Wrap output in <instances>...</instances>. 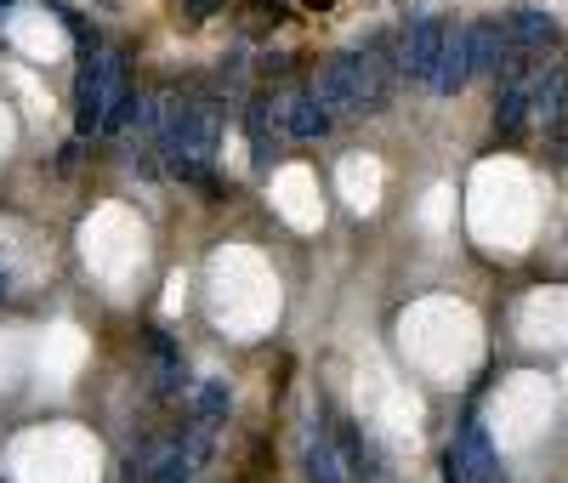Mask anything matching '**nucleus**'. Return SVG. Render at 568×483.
<instances>
[{
	"label": "nucleus",
	"instance_id": "obj_7",
	"mask_svg": "<svg viewBox=\"0 0 568 483\" xmlns=\"http://www.w3.org/2000/svg\"><path fill=\"white\" fill-rule=\"evenodd\" d=\"M471 80V40H466V29H449V40H444V63H438V80H433V91L438 97H455V91H466Z\"/></svg>",
	"mask_w": 568,
	"mask_h": 483
},
{
	"label": "nucleus",
	"instance_id": "obj_12",
	"mask_svg": "<svg viewBox=\"0 0 568 483\" xmlns=\"http://www.w3.org/2000/svg\"><path fill=\"white\" fill-rule=\"evenodd\" d=\"M154 353H160L165 386H176V381H182V359H176V348H171V335H154Z\"/></svg>",
	"mask_w": 568,
	"mask_h": 483
},
{
	"label": "nucleus",
	"instance_id": "obj_2",
	"mask_svg": "<svg viewBox=\"0 0 568 483\" xmlns=\"http://www.w3.org/2000/svg\"><path fill=\"white\" fill-rule=\"evenodd\" d=\"M120 91H125V58L120 52H85L80 80H74V131L80 137L103 131L109 109L120 103Z\"/></svg>",
	"mask_w": 568,
	"mask_h": 483
},
{
	"label": "nucleus",
	"instance_id": "obj_17",
	"mask_svg": "<svg viewBox=\"0 0 568 483\" xmlns=\"http://www.w3.org/2000/svg\"><path fill=\"white\" fill-rule=\"evenodd\" d=\"M0 7H7V0H0Z\"/></svg>",
	"mask_w": 568,
	"mask_h": 483
},
{
	"label": "nucleus",
	"instance_id": "obj_5",
	"mask_svg": "<svg viewBox=\"0 0 568 483\" xmlns=\"http://www.w3.org/2000/svg\"><path fill=\"white\" fill-rule=\"evenodd\" d=\"M455 455H460V472H466V483H506V477H500V455H495V444H489L484 421H466V426H460Z\"/></svg>",
	"mask_w": 568,
	"mask_h": 483
},
{
	"label": "nucleus",
	"instance_id": "obj_8",
	"mask_svg": "<svg viewBox=\"0 0 568 483\" xmlns=\"http://www.w3.org/2000/svg\"><path fill=\"white\" fill-rule=\"evenodd\" d=\"M284 120H291V137H324L329 131V103L318 91H296L291 109H284Z\"/></svg>",
	"mask_w": 568,
	"mask_h": 483
},
{
	"label": "nucleus",
	"instance_id": "obj_4",
	"mask_svg": "<svg viewBox=\"0 0 568 483\" xmlns=\"http://www.w3.org/2000/svg\"><path fill=\"white\" fill-rule=\"evenodd\" d=\"M444 40H449V29H444V18H433V12H420L415 23H409V34H404V74L409 80H420V85H433L438 80V63H444Z\"/></svg>",
	"mask_w": 568,
	"mask_h": 483
},
{
	"label": "nucleus",
	"instance_id": "obj_13",
	"mask_svg": "<svg viewBox=\"0 0 568 483\" xmlns=\"http://www.w3.org/2000/svg\"><path fill=\"white\" fill-rule=\"evenodd\" d=\"M251 142H256V165H267V120H262V109H251Z\"/></svg>",
	"mask_w": 568,
	"mask_h": 483
},
{
	"label": "nucleus",
	"instance_id": "obj_9",
	"mask_svg": "<svg viewBox=\"0 0 568 483\" xmlns=\"http://www.w3.org/2000/svg\"><path fill=\"white\" fill-rule=\"evenodd\" d=\"M529 97H535V114H540L546 125H562V120H568V74H562V69L540 74V80L529 85Z\"/></svg>",
	"mask_w": 568,
	"mask_h": 483
},
{
	"label": "nucleus",
	"instance_id": "obj_11",
	"mask_svg": "<svg viewBox=\"0 0 568 483\" xmlns=\"http://www.w3.org/2000/svg\"><path fill=\"white\" fill-rule=\"evenodd\" d=\"M307 477L313 483H347L342 477V455H336V444H329V439H313L307 444Z\"/></svg>",
	"mask_w": 568,
	"mask_h": 483
},
{
	"label": "nucleus",
	"instance_id": "obj_1",
	"mask_svg": "<svg viewBox=\"0 0 568 483\" xmlns=\"http://www.w3.org/2000/svg\"><path fill=\"white\" fill-rule=\"evenodd\" d=\"M160 149L171 177L182 182H211V160H216V114L205 103H171L165 109V131Z\"/></svg>",
	"mask_w": 568,
	"mask_h": 483
},
{
	"label": "nucleus",
	"instance_id": "obj_6",
	"mask_svg": "<svg viewBox=\"0 0 568 483\" xmlns=\"http://www.w3.org/2000/svg\"><path fill=\"white\" fill-rule=\"evenodd\" d=\"M506 34L524 46L529 58H535V52H551V46H562V23H557L551 12H540V7H511V12H506Z\"/></svg>",
	"mask_w": 568,
	"mask_h": 483
},
{
	"label": "nucleus",
	"instance_id": "obj_14",
	"mask_svg": "<svg viewBox=\"0 0 568 483\" xmlns=\"http://www.w3.org/2000/svg\"><path fill=\"white\" fill-rule=\"evenodd\" d=\"M227 410V393H222V386H205V393H200V415L211 421V415H222Z\"/></svg>",
	"mask_w": 568,
	"mask_h": 483
},
{
	"label": "nucleus",
	"instance_id": "obj_15",
	"mask_svg": "<svg viewBox=\"0 0 568 483\" xmlns=\"http://www.w3.org/2000/svg\"><path fill=\"white\" fill-rule=\"evenodd\" d=\"M216 7H222V0H182V12H187V18H211Z\"/></svg>",
	"mask_w": 568,
	"mask_h": 483
},
{
	"label": "nucleus",
	"instance_id": "obj_16",
	"mask_svg": "<svg viewBox=\"0 0 568 483\" xmlns=\"http://www.w3.org/2000/svg\"><path fill=\"white\" fill-rule=\"evenodd\" d=\"M0 296H7V268H0Z\"/></svg>",
	"mask_w": 568,
	"mask_h": 483
},
{
	"label": "nucleus",
	"instance_id": "obj_3",
	"mask_svg": "<svg viewBox=\"0 0 568 483\" xmlns=\"http://www.w3.org/2000/svg\"><path fill=\"white\" fill-rule=\"evenodd\" d=\"M318 97L329 103V114H369V63H364V52L329 63L318 74Z\"/></svg>",
	"mask_w": 568,
	"mask_h": 483
},
{
	"label": "nucleus",
	"instance_id": "obj_10",
	"mask_svg": "<svg viewBox=\"0 0 568 483\" xmlns=\"http://www.w3.org/2000/svg\"><path fill=\"white\" fill-rule=\"evenodd\" d=\"M529 114H535L529 85H506V91H500V103H495V131H500V137H517Z\"/></svg>",
	"mask_w": 568,
	"mask_h": 483
}]
</instances>
